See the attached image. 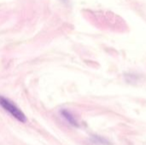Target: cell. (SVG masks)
<instances>
[{
	"instance_id": "obj_1",
	"label": "cell",
	"mask_w": 146,
	"mask_h": 145,
	"mask_svg": "<svg viewBox=\"0 0 146 145\" xmlns=\"http://www.w3.org/2000/svg\"><path fill=\"white\" fill-rule=\"evenodd\" d=\"M0 107L4 109L6 112H8L12 117L16 119L20 122H26L27 117L25 114L9 99L0 96Z\"/></svg>"
},
{
	"instance_id": "obj_2",
	"label": "cell",
	"mask_w": 146,
	"mask_h": 145,
	"mask_svg": "<svg viewBox=\"0 0 146 145\" xmlns=\"http://www.w3.org/2000/svg\"><path fill=\"white\" fill-rule=\"evenodd\" d=\"M62 115L71 124V125H73V126H78V122H77V121H76V119L74 118V116L69 112V111H68V110H66V109H63V110H62Z\"/></svg>"
}]
</instances>
